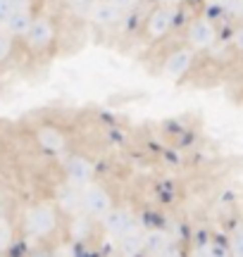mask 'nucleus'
Here are the masks:
<instances>
[{"label":"nucleus","mask_w":243,"mask_h":257,"mask_svg":"<svg viewBox=\"0 0 243 257\" xmlns=\"http://www.w3.org/2000/svg\"><path fill=\"white\" fill-rule=\"evenodd\" d=\"M81 207H84L91 217L103 219L105 214L110 212V207H112L110 193L105 191L103 186H98V184H86L84 191H81Z\"/></svg>","instance_id":"obj_3"},{"label":"nucleus","mask_w":243,"mask_h":257,"mask_svg":"<svg viewBox=\"0 0 243 257\" xmlns=\"http://www.w3.org/2000/svg\"><path fill=\"white\" fill-rule=\"evenodd\" d=\"M10 55V36L8 34H0V62Z\"/></svg>","instance_id":"obj_14"},{"label":"nucleus","mask_w":243,"mask_h":257,"mask_svg":"<svg viewBox=\"0 0 243 257\" xmlns=\"http://www.w3.org/2000/svg\"><path fill=\"white\" fill-rule=\"evenodd\" d=\"M65 174L74 186H81V188H84L86 184H91L93 167H91V162H88L86 157L72 155V157H67V162H65Z\"/></svg>","instance_id":"obj_5"},{"label":"nucleus","mask_w":243,"mask_h":257,"mask_svg":"<svg viewBox=\"0 0 243 257\" xmlns=\"http://www.w3.org/2000/svg\"><path fill=\"white\" fill-rule=\"evenodd\" d=\"M215 3H224V0H215Z\"/></svg>","instance_id":"obj_17"},{"label":"nucleus","mask_w":243,"mask_h":257,"mask_svg":"<svg viewBox=\"0 0 243 257\" xmlns=\"http://www.w3.org/2000/svg\"><path fill=\"white\" fill-rule=\"evenodd\" d=\"M186 38L191 43V50H205V48H212L217 41V29L215 24L205 17H198L188 24Z\"/></svg>","instance_id":"obj_4"},{"label":"nucleus","mask_w":243,"mask_h":257,"mask_svg":"<svg viewBox=\"0 0 243 257\" xmlns=\"http://www.w3.org/2000/svg\"><path fill=\"white\" fill-rule=\"evenodd\" d=\"M103 226L107 229V233H112V236H124V233H129L131 231V214L127 210H122V207H110V212L105 214L103 219Z\"/></svg>","instance_id":"obj_8"},{"label":"nucleus","mask_w":243,"mask_h":257,"mask_svg":"<svg viewBox=\"0 0 243 257\" xmlns=\"http://www.w3.org/2000/svg\"><path fill=\"white\" fill-rule=\"evenodd\" d=\"M15 8H17L15 0H0V27L8 22V17L15 12Z\"/></svg>","instance_id":"obj_13"},{"label":"nucleus","mask_w":243,"mask_h":257,"mask_svg":"<svg viewBox=\"0 0 243 257\" xmlns=\"http://www.w3.org/2000/svg\"><path fill=\"white\" fill-rule=\"evenodd\" d=\"M27 3H29V0H15V5H17V8H19V5H22V8H24V5H27Z\"/></svg>","instance_id":"obj_16"},{"label":"nucleus","mask_w":243,"mask_h":257,"mask_svg":"<svg viewBox=\"0 0 243 257\" xmlns=\"http://www.w3.org/2000/svg\"><path fill=\"white\" fill-rule=\"evenodd\" d=\"M31 12H29L27 8H15V12L8 17V22L3 24L5 27V31H8L10 38H24L27 36L29 27H31Z\"/></svg>","instance_id":"obj_9"},{"label":"nucleus","mask_w":243,"mask_h":257,"mask_svg":"<svg viewBox=\"0 0 243 257\" xmlns=\"http://www.w3.org/2000/svg\"><path fill=\"white\" fill-rule=\"evenodd\" d=\"M95 24L100 27H110V24H117L122 19V10L117 5H112L110 0H98L93 5V12H91Z\"/></svg>","instance_id":"obj_11"},{"label":"nucleus","mask_w":243,"mask_h":257,"mask_svg":"<svg viewBox=\"0 0 243 257\" xmlns=\"http://www.w3.org/2000/svg\"><path fill=\"white\" fill-rule=\"evenodd\" d=\"M172 27H174V12L169 8H155L150 12L146 31H148L150 38H162V36H167Z\"/></svg>","instance_id":"obj_6"},{"label":"nucleus","mask_w":243,"mask_h":257,"mask_svg":"<svg viewBox=\"0 0 243 257\" xmlns=\"http://www.w3.org/2000/svg\"><path fill=\"white\" fill-rule=\"evenodd\" d=\"M24 38H27L31 50H46V48H50L53 41H55V24H53V19L46 17V15L34 17Z\"/></svg>","instance_id":"obj_2"},{"label":"nucleus","mask_w":243,"mask_h":257,"mask_svg":"<svg viewBox=\"0 0 243 257\" xmlns=\"http://www.w3.org/2000/svg\"><path fill=\"white\" fill-rule=\"evenodd\" d=\"M38 143L46 148V150H50V153H62L67 148V136H65V131L62 128H57V126H41L38 128Z\"/></svg>","instance_id":"obj_10"},{"label":"nucleus","mask_w":243,"mask_h":257,"mask_svg":"<svg viewBox=\"0 0 243 257\" xmlns=\"http://www.w3.org/2000/svg\"><path fill=\"white\" fill-rule=\"evenodd\" d=\"M143 248H146V238L139 236V233L129 231V233L119 236V250H122V255L124 257L139 255V252H143Z\"/></svg>","instance_id":"obj_12"},{"label":"nucleus","mask_w":243,"mask_h":257,"mask_svg":"<svg viewBox=\"0 0 243 257\" xmlns=\"http://www.w3.org/2000/svg\"><path fill=\"white\" fill-rule=\"evenodd\" d=\"M110 3H112V5H117L119 10H124V8H129V5H134L136 0H110Z\"/></svg>","instance_id":"obj_15"},{"label":"nucleus","mask_w":243,"mask_h":257,"mask_svg":"<svg viewBox=\"0 0 243 257\" xmlns=\"http://www.w3.org/2000/svg\"><path fill=\"white\" fill-rule=\"evenodd\" d=\"M191 64H193V50H191V48H179V50H174V53L165 60L162 72L167 74L169 79H179V76H184V74L191 69Z\"/></svg>","instance_id":"obj_7"},{"label":"nucleus","mask_w":243,"mask_h":257,"mask_svg":"<svg viewBox=\"0 0 243 257\" xmlns=\"http://www.w3.org/2000/svg\"><path fill=\"white\" fill-rule=\"evenodd\" d=\"M27 226L34 236H50L57 229V212L53 205L41 202L36 207H31L27 214Z\"/></svg>","instance_id":"obj_1"}]
</instances>
